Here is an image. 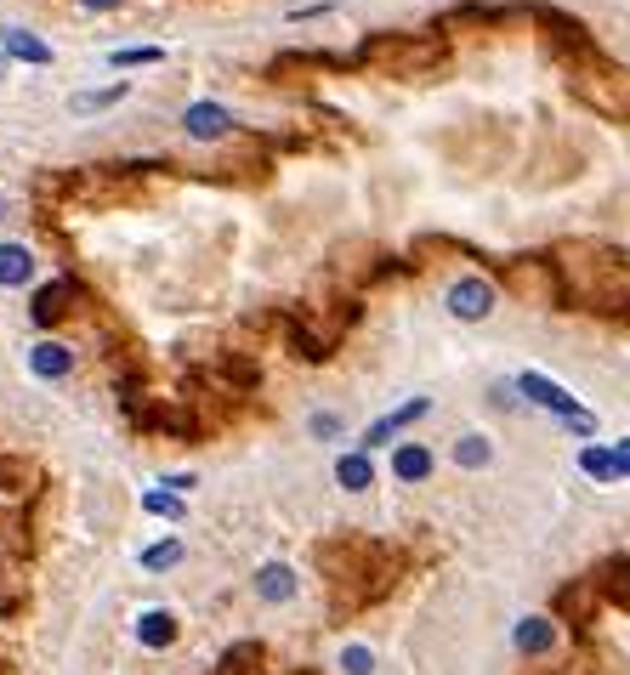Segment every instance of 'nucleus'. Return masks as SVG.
<instances>
[{
    "instance_id": "f257e3e1",
    "label": "nucleus",
    "mask_w": 630,
    "mask_h": 675,
    "mask_svg": "<svg viewBox=\"0 0 630 675\" xmlns=\"http://www.w3.org/2000/svg\"><path fill=\"white\" fill-rule=\"evenodd\" d=\"M358 57L370 63V69H386V75H426L443 57V46L438 41H415V35H375V41H363Z\"/></svg>"
},
{
    "instance_id": "f03ea898",
    "label": "nucleus",
    "mask_w": 630,
    "mask_h": 675,
    "mask_svg": "<svg viewBox=\"0 0 630 675\" xmlns=\"http://www.w3.org/2000/svg\"><path fill=\"white\" fill-rule=\"evenodd\" d=\"M517 392H522L528 403H535V409H551L562 426H574V431H596V420H590L585 403H580L569 386H556L551 375H540V369H522V375H517Z\"/></svg>"
},
{
    "instance_id": "7ed1b4c3",
    "label": "nucleus",
    "mask_w": 630,
    "mask_h": 675,
    "mask_svg": "<svg viewBox=\"0 0 630 675\" xmlns=\"http://www.w3.org/2000/svg\"><path fill=\"white\" fill-rule=\"evenodd\" d=\"M574 91L603 114H630V75L625 69H603V63H596V69L574 75Z\"/></svg>"
},
{
    "instance_id": "20e7f679",
    "label": "nucleus",
    "mask_w": 630,
    "mask_h": 675,
    "mask_svg": "<svg viewBox=\"0 0 630 675\" xmlns=\"http://www.w3.org/2000/svg\"><path fill=\"white\" fill-rule=\"evenodd\" d=\"M443 301H449V318H460V324H483V318L494 313V301H500V295H494V284H488V279H477V273H472V279H454Z\"/></svg>"
},
{
    "instance_id": "39448f33",
    "label": "nucleus",
    "mask_w": 630,
    "mask_h": 675,
    "mask_svg": "<svg viewBox=\"0 0 630 675\" xmlns=\"http://www.w3.org/2000/svg\"><path fill=\"white\" fill-rule=\"evenodd\" d=\"M511 648H517L522 659H551V653H556V619H545V614H528V619H517V630H511Z\"/></svg>"
},
{
    "instance_id": "423d86ee",
    "label": "nucleus",
    "mask_w": 630,
    "mask_h": 675,
    "mask_svg": "<svg viewBox=\"0 0 630 675\" xmlns=\"http://www.w3.org/2000/svg\"><path fill=\"white\" fill-rule=\"evenodd\" d=\"M177 635H182V619L171 614V607H148V614L137 619V648H148V653L177 648Z\"/></svg>"
},
{
    "instance_id": "0eeeda50",
    "label": "nucleus",
    "mask_w": 630,
    "mask_h": 675,
    "mask_svg": "<svg viewBox=\"0 0 630 675\" xmlns=\"http://www.w3.org/2000/svg\"><path fill=\"white\" fill-rule=\"evenodd\" d=\"M426 409H432V397H409V403H397L392 415H381L370 431H363V449H381V443H392V437L404 431V426H415Z\"/></svg>"
},
{
    "instance_id": "6e6552de",
    "label": "nucleus",
    "mask_w": 630,
    "mask_h": 675,
    "mask_svg": "<svg viewBox=\"0 0 630 675\" xmlns=\"http://www.w3.org/2000/svg\"><path fill=\"white\" fill-rule=\"evenodd\" d=\"M256 596L268 607H284V601L302 596V580H295L290 562H268V567H256Z\"/></svg>"
},
{
    "instance_id": "1a4fd4ad",
    "label": "nucleus",
    "mask_w": 630,
    "mask_h": 675,
    "mask_svg": "<svg viewBox=\"0 0 630 675\" xmlns=\"http://www.w3.org/2000/svg\"><path fill=\"white\" fill-rule=\"evenodd\" d=\"M29 369H35L41 381H69V375H75V347L35 341V347H29Z\"/></svg>"
},
{
    "instance_id": "9d476101",
    "label": "nucleus",
    "mask_w": 630,
    "mask_h": 675,
    "mask_svg": "<svg viewBox=\"0 0 630 675\" xmlns=\"http://www.w3.org/2000/svg\"><path fill=\"white\" fill-rule=\"evenodd\" d=\"M432 449H426V443H397L392 449V477L397 483H426V477H432Z\"/></svg>"
},
{
    "instance_id": "9b49d317",
    "label": "nucleus",
    "mask_w": 630,
    "mask_h": 675,
    "mask_svg": "<svg viewBox=\"0 0 630 675\" xmlns=\"http://www.w3.org/2000/svg\"><path fill=\"white\" fill-rule=\"evenodd\" d=\"M336 483H341L347 494H370V488H375V460H370V449L341 454V460H336Z\"/></svg>"
},
{
    "instance_id": "f8f14e48",
    "label": "nucleus",
    "mask_w": 630,
    "mask_h": 675,
    "mask_svg": "<svg viewBox=\"0 0 630 675\" xmlns=\"http://www.w3.org/2000/svg\"><path fill=\"white\" fill-rule=\"evenodd\" d=\"M182 125H188V137H227V131H234V114L222 103H193Z\"/></svg>"
},
{
    "instance_id": "ddd939ff",
    "label": "nucleus",
    "mask_w": 630,
    "mask_h": 675,
    "mask_svg": "<svg viewBox=\"0 0 630 675\" xmlns=\"http://www.w3.org/2000/svg\"><path fill=\"white\" fill-rule=\"evenodd\" d=\"M35 279V256L29 245H0V290H23Z\"/></svg>"
},
{
    "instance_id": "4468645a",
    "label": "nucleus",
    "mask_w": 630,
    "mask_h": 675,
    "mask_svg": "<svg viewBox=\"0 0 630 675\" xmlns=\"http://www.w3.org/2000/svg\"><path fill=\"white\" fill-rule=\"evenodd\" d=\"M580 471H585L590 483H619V460H614L608 443H585L580 449Z\"/></svg>"
},
{
    "instance_id": "2eb2a0df",
    "label": "nucleus",
    "mask_w": 630,
    "mask_h": 675,
    "mask_svg": "<svg viewBox=\"0 0 630 675\" xmlns=\"http://www.w3.org/2000/svg\"><path fill=\"white\" fill-rule=\"evenodd\" d=\"M69 295H75V279H57V284H46L41 295H35V324H57L63 318V307H69Z\"/></svg>"
},
{
    "instance_id": "dca6fc26",
    "label": "nucleus",
    "mask_w": 630,
    "mask_h": 675,
    "mask_svg": "<svg viewBox=\"0 0 630 675\" xmlns=\"http://www.w3.org/2000/svg\"><path fill=\"white\" fill-rule=\"evenodd\" d=\"M488 460H494V443H488L483 431H466V437L454 443V465H460V471H483Z\"/></svg>"
},
{
    "instance_id": "f3484780",
    "label": "nucleus",
    "mask_w": 630,
    "mask_h": 675,
    "mask_svg": "<svg viewBox=\"0 0 630 675\" xmlns=\"http://www.w3.org/2000/svg\"><path fill=\"white\" fill-rule=\"evenodd\" d=\"M0 46H7L12 57H29V63H52V46L35 41L29 29H0Z\"/></svg>"
},
{
    "instance_id": "a211bd4d",
    "label": "nucleus",
    "mask_w": 630,
    "mask_h": 675,
    "mask_svg": "<svg viewBox=\"0 0 630 675\" xmlns=\"http://www.w3.org/2000/svg\"><path fill=\"white\" fill-rule=\"evenodd\" d=\"M120 97H131V80H114V86H103V91H75V97H69V109H75V114H91V109L120 103Z\"/></svg>"
},
{
    "instance_id": "6ab92c4d",
    "label": "nucleus",
    "mask_w": 630,
    "mask_h": 675,
    "mask_svg": "<svg viewBox=\"0 0 630 675\" xmlns=\"http://www.w3.org/2000/svg\"><path fill=\"white\" fill-rule=\"evenodd\" d=\"M148 573H165V567H177L182 562V539H159V545H148L143 556H137Z\"/></svg>"
},
{
    "instance_id": "aec40b11",
    "label": "nucleus",
    "mask_w": 630,
    "mask_h": 675,
    "mask_svg": "<svg viewBox=\"0 0 630 675\" xmlns=\"http://www.w3.org/2000/svg\"><path fill=\"white\" fill-rule=\"evenodd\" d=\"M336 664H341V675H375V653L363 648V641H347Z\"/></svg>"
},
{
    "instance_id": "412c9836",
    "label": "nucleus",
    "mask_w": 630,
    "mask_h": 675,
    "mask_svg": "<svg viewBox=\"0 0 630 675\" xmlns=\"http://www.w3.org/2000/svg\"><path fill=\"white\" fill-rule=\"evenodd\" d=\"M143 511L171 517V522H177V517H182V494H171V488H165V494H159V488H148V494H143Z\"/></svg>"
},
{
    "instance_id": "4be33fe9",
    "label": "nucleus",
    "mask_w": 630,
    "mask_h": 675,
    "mask_svg": "<svg viewBox=\"0 0 630 675\" xmlns=\"http://www.w3.org/2000/svg\"><path fill=\"white\" fill-rule=\"evenodd\" d=\"M488 403H494V409H522L517 381H494V386H488Z\"/></svg>"
},
{
    "instance_id": "5701e85b",
    "label": "nucleus",
    "mask_w": 630,
    "mask_h": 675,
    "mask_svg": "<svg viewBox=\"0 0 630 675\" xmlns=\"http://www.w3.org/2000/svg\"><path fill=\"white\" fill-rule=\"evenodd\" d=\"M159 57H165L159 46H131V52H114L120 69H137V63H159Z\"/></svg>"
},
{
    "instance_id": "b1692460",
    "label": "nucleus",
    "mask_w": 630,
    "mask_h": 675,
    "mask_svg": "<svg viewBox=\"0 0 630 675\" xmlns=\"http://www.w3.org/2000/svg\"><path fill=\"white\" fill-rule=\"evenodd\" d=\"M347 426H341V415H313V437H324V443H329V437H341Z\"/></svg>"
},
{
    "instance_id": "393cba45",
    "label": "nucleus",
    "mask_w": 630,
    "mask_h": 675,
    "mask_svg": "<svg viewBox=\"0 0 630 675\" xmlns=\"http://www.w3.org/2000/svg\"><path fill=\"white\" fill-rule=\"evenodd\" d=\"M614 460H619V477H630V437H619V443H614Z\"/></svg>"
},
{
    "instance_id": "a878e982",
    "label": "nucleus",
    "mask_w": 630,
    "mask_h": 675,
    "mask_svg": "<svg viewBox=\"0 0 630 675\" xmlns=\"http://www.w3.org/2000/svg\"><path fill=\"white\" fill-rule=\"evenodd\" d=\"M86 12H109V7H120V0H80Z\"/></svg>"
}]
</instances>
